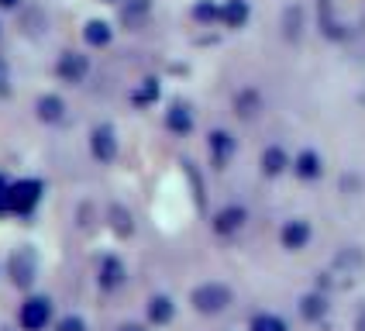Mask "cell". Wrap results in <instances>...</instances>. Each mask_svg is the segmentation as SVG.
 I'll use <instances>...</instances> for the list:
<instances>
[{
    "mask_svg": "<svg viewBox=\"0 0 365 331\" xmlns=\"http://www.w3.org/2000/svg\"><path fill=\"white\" fill-rule=\"evenodd\" d=\"M227 304H231V290L224 283H203L193 290V307L200 314H221Z\"/></svg>",
    "mask_w": 365,
    "mask_h": 331,
    "instance_id": "6da1fadb",
    "label": "cell"
},
{
    "mask_svg": "<svg viewBox=\"0 0 365 331\" xmlns=\"http://www.w3.org/2000/svg\"><path fill=\"white\" fill-rule=\"evenodd\" d=\"M38 200H41V183L38 180H21V183H14L11 186V193H7V210L31 214Z\"/></svg>",
    "mask_w": 365,
    "mask_h": 331,
    "instance_id": "7a4b0ae2",
    "label": "cell"
},
{
    "mask_svg": "<svg viewBox=\"0 0 365 331\" xmlns=\"http://www.w3.org/2000/svg\"><path fill=\"white\" fill-rule=\"evenodd\" d=\"M18 321H21V328L24 331H41L48 321H52V304H48L45 297H31V300L21 304Z\"/></svg>",
    "mask_w": 365,
    "mask_h": 331,
    "instance_id": "3957f363",
    "label": "cell"
},
{
    "mask_svg": "<svg viewBox=\"0 0 365 331\" xmlns=\"http://www.w3.org/2000/svg\"><path fill=\"white\" fill-rule=\"evenodd\" d=\"M90 148H93V156H97L101 163H110V159L118 156V138H114V128H110V124L93 128V135H90Z\"/></svg>",
    "mask_w": 365,
    "mask_h": 331,
    "instance_id": "277c9868",
    "label": "cell"
},
{
    "mask_svg": "<svg viewBox=\"0 0 365 331\" xmlns=\"http://www.w3.org/2000/svg\"><path fill=\"white\" fill-rule=\"evenodd\" d=\"M56 73H59L66 83H83V76L90 73V59L80 56V52H66L59 59V66H56Z\"/></svg>",
    "mask_w": 365,
    "mask_h": 331,
    "instance_id": "5b68a950",
    "label": "cell"
},
{
    "mask_svg": "<svg viewBox=\"0 0 365 331\" xmlns=\"http://www.w3.org/2000/svg\"><path fill=\"white\" fill-rule=\"evenodd\" d=\"M11 276L18 287H31V280H35V252L31 248H21L11 259Z\"/></svg>",
    "mask_w": 365,
    "mask_h": 331,
    "instance_id": "8992f818",
    "label": "cell"
},
{
    "mask_svg": "<svg viewBox=\"0 0 365 331\" xmlns=\"http://www.w3.org/2000/svg\"><path fill=\"white\" fill-rule=\"evenodd\" d=\"M279 238H283V248H289V252H300V248L310 242V225H307V221H300V218H297V221H286Z\"/></svg>",
    "mask_w": 365,
    "mask_h": 331,
    "instance_id": "52a82bcc",
    "label": "cell"
},
{
    "mask_svg": "<svg viewBox=\"0 0 365 331\" xmlns=\"http://www.w3.org/2000/svg\"><path fill=\"white\" fill-rule=\"evenodd\" d=\"M242 225H245V207H224L214 218V231L217 235H235Z\"/></svg>",
    "mask_w": 365,
    "mask_h": 331,
    "instance_id": "ba28073f",
    "label": "cell"
},
{
    "mask_svg": "<svg viewBox=\"0 0 365 331\" xmlns=\"http://www.w3.org/2000/svg\"><path fill=\"white\" fill-rule=\"evenodd\" d=\"M124 283V266L121 259H114V255H107L101 263V287L103 290H118Z\"/></svg>",
    "mask_w": 365,
    "mask_h": 331,
    "instance_id": "9c48e42d",
    "label": "cell"
},
{
    "mask_svg": "<svg viewBox=\"0 0 365 331\" xmlns=\"http://www.w3.org/2000/svg\"><path fill=\"white\" fill-rule=\"evenodd\" d=\"M293 169H297V176H304V180H317L321 176V156L317 152H300L297 159H293Z\"/></svg>",
    "mask_w": 365,
    "mask_h": 331,
    "instance_id": "30bf717a",
    "label": "cell"
},
{
    "mask_svg": "<svg viewBox=\"0 0 365 331\" xmlns=\"http://www.w3.org/2000/svg\"><path fill=\"white\" fill-rule=\"evenodd\" d=\"M165 128H169V131H176V135H186V131L193 128V114H190V107H182V103L169 107V114H165Z\"/></svg>",
    "mask_w": 365,
    "mask_h": 331,
    "instance_id": "8fae6325",
    "label": "cell"
},
{
    "mask_svg": "<svg viewBox=\"0 0 365 331\" xmlns=\"http://www.w3.org/2000/svg\"><path fill=\"white\" fill-rule=\"evenodd\" d=\"M231 152H235V138H231L227 131H214V135H210V156H214V163L224 166L231 159Z\"/></svg>",
    "mask_w": 365,
    "mask_h": 331,
    "instance_id": "7c38bea8",
    "label": "cell"
},
{
    "mask_svg": "<svg viewBox=\"0 0 365 331\" xmlns=\"http://www.w3.org/2000/svg\"><path fill=\"white\" fill-rule=\"evenodd\" d=\"M286 166H289V159H286V152L279 148V145H269L262 152V173L265 176H279Z\"/></svg>",
    "mask_w": 365,
    "mask_h": 331,
    "instance_id": "4fadbf2b",
    "label": "cell"
},
{
    "mask_svg": "<svg viewBox=\"0 0 365 331\" xmlns=\"http://www.w3.org/2000/svg\"><path fill=\"white\" fill-rule=\"evenodd\" d=\"M62 114H66V103H62V97H56V93H45L38 101V118L48 124L62 121Z\"/></svg>",
    "mask_w": 365,
    "mask_h": 331,
    "instance_id": "5bb4252c",
    "label": "cell"
},
{
    "mask_svg": "<svg viewBox=\"0 0 365 331\" xmlns=\"http://www.w3.org/2000/svg\"><path fill=\"white\" fill-rule=\"evenodd\" d=\"M221 21L227 28H242L245 21H248V4L245 0H227L221 7Z\"/></svg>",
    "mask_w": 365,
    "mask_h": 331,
    "instance_id": "9a60e30c",
    "label": "cell"
},
{
    "mask_svg": "<svg viewBox=\"0 0 365 331\" xmlns=\"http://www.w3.org/2000/svg\"><path fill=\"white\" fill-rule=\"evenodd\" d=\"M300 314H304L307 321H321L327 314V300L321 293H307L304 300H300Z\"/></svg>",
    "mask_w": 365,
    "mask_h": 331,
    "instance_id": "2e32d148",
    "label": "cell"
},
{
    "mask_svg": "<svg viewBox=\"0 0 365 331\" xmlns=\"http://www.w3.org/2000/svg\"><path fill=\"white\" fill-rule=\"evenodd\" d=\"M148 321H152V325L173 321V300H169V297H152V300H148Z\"/></svg>",
    "mask_w": 365,
    "mask_h": 331,
    "instance_id": "e0dca14e",
    "label": "cell"
},
{
    "mask_svg": "<svg viewBox=\"0 0 365 331\" xmlns=\"http://www.w3.org/2000/svg\"><path fill=\"white\" fill-rule=\"evenodd\" d=\"M83 39L90 41V45H107V41H110V24H107V21H86Z\"/></svg>",
    "mask_w": 365,
    "mask_h": 331,
    "instance_id": "ac0fdd59",
    "label": "cell"
},
{
    "mask_svg": "<svg viewBox=\"0 0 365 331\" xmlns=\"http://www.w3.org/2000/svg\"><path fill=\"white\" fill-rule=\"evenodd\" d=\"M148 7H152V0H128L121 7V21L124 24H138L148 14Z\"/></svg>",
    "mask_w": 365,
    "mask_h": 331,
    "instance_id": "d6986e66",
    "label": "cell"
},
{
    "mask_svg": "<svg viewBox=\"0 0 365 331\" xmlns=\"http://www.w3.org/2000/svg\"><path fill=\"white\" fill-rule=\"evenodd\" d=\"M252 331H286V321L276 314H259L252 317Z\"/></svg>",
    "mask_w": 365,
    "mask_h": 331,
    "instance_id": "ffe728a7",
    "label": "cell"
},
{
    "mask_svg": "<svg viewBox=\"0 0 365 331\" xmlns=\"http://www.w3.org/2000/svg\"><path fill=\"white\" fill-rule=\"evenodd\" d=\"M235 107H238V114H242V118H255V111H259V93L245 90L242 97L235 101Z\"/></svg>",
    "mask_w": 365,
    "mask_h": 331,
    "instance_id": "44dd1931",
    "label": "cell"
},
{
    "mask_svg": "<svg viewBox=\"0 0 365 331\" xmlns=\"http://www.w3.org/2000/svg\"><path fill=\"white\" fill-rule=\"evenodd\" d=\"M155 97H159V83H155V80H145L142 86L131 93V101H135V103H152Z\"/></svg>",
    "mask_w": 365,
    "mask_h": 331,
    "instance_id": "7402d4cb",
    "label": "cell"
},
{
    "mask_svg": "<svg viewBox=\"0 0 365 331\" xmlns=\"http://www.w3.org/2000/svg\"><path fill=\"white\" fill-rule=\"evenodd\" d=\"M193 18L197 21H217L221 18V7H217V4H210V0H200V4L193 7Z\"/></svg>",
    "mask_w": 365,
    "mask_h": 331,
    "instance_id": "603a6c76",
    "label": "cell"
},
{
    "mask_svg": "<svg viewBox=\"0 0 365 331\" xmlns=\"http://www.w3.org/2000/svg\"><path fill=\"white\" fill-rule=\"evenodd\" d=\"M286 35H289V39L300 35V7H289V11H286Z\"/></svg>",
    "mask_w": 365,
    "mask_h": 331,
    "instance_id": "cb8c5ba5",
    "label": "cell"
},
{
    "mask_svg": "<svg viewBox=\"0 0 365 331\" xmlns=\"http://www.w3.org/2000/svg\"><path fill=\"white\" fill-rule=\"evenodd\" d=\"M59 331H86V325H83L80 317H62V321H59Z\"/></svg>",
    "mask_w": 365,
    "mask_h": 331,
    "instance_id": "d4e9b609",
    "label": "cell"
},
{
    "mask_svg": "<svg viewBox=\"0 0 365 331\" xmlns=\"http://www.w3.org/2000/svg\"><path fill=\"white\" fill-rule=\"evenodd\" d=\"M7 83H11V76H7V62L0 59V93H7V90H11Z\"/></svg>",
    "mask_w": 365,
    "mask_h": 331,
    "instance_id": "484cf974",
    "label": "cell"
},
{
    "mask_svg": "<svg viewBox=\"0 0 365 331\" xmlns=\"http://www.w3.org/2000/svg\"><path fill=\"white\" fill-rule=\"evenodd\" d=\"M7 193H11V183L0 176V210H7Z\"/></svg>",
    "mask_w": 365,
    "mask_h": 331,
    "instance_id": "4316f807",
    "label": "cell"
},
{
    "mask_svg": "<svg viewBox=\"0 0 365 331\" xmlns=\"http://www.w3.org/2000/svg\"><path fill=\"white\" fill-rule=\"evenodd\" d=\"M118 331H145V328H142V325H121Z\"/></svg>",
    "mask_w": 365,
    "mask_h": 331,
    "instance_id": "83f0119b",
    "label": "cell"
},
{
    "mask_svg": "<svg viewBox=\"0 0 365 331\" xmlns=\"http://www.w3.org/2000/svg\"><path fill=\"white\" fill-rule=\"evenodd\" d=\"M355 331H365V310L359 314V325H355Z\"/></svg>",
    "mask_w": 365,
    "mask_h": 331,
    "instance_id": "f1b7e54d",
    "label": "cell"
},
{
    "mask_svg": "<svg viewBox=\"0 0 365 331\" xmlns=\"http://www.w3.org/2000/svg\"><path fill=\"white\" fill-rule=\"evenodd\" d=\"M14 4H18V0H0V7H14Z\"/></svg>",
    "mask_w": 365,
    "mask_h": 331,
    "instance_id": "f546056e",
    "label": "cell"
}]
</instances>
